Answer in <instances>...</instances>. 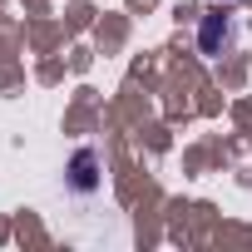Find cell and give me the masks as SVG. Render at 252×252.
Wrapping results in <instances>:
<instances>
[{
    "instance_id": "7a4b0ae2",
    "label": "cell",
    "mask_w": 252,
    "mask_h": 252,
    "mask_svg": "<svg viewBox=\"0 0 252 252\" xmlns=\"http://www.w3.org/2000/svg\"><path fill=\"white\" fill-rule=\"evenodd\" d=\"M198 45H203V55H218V45H227V20H222V15H208Z\"/></svg>"
},
{
    "instance_id": "6da1fadb",
    "label": "cell",
    "mask_w": 252,
    "mask_h": 252,
    "mask_svg": "<svg viewBox=\"0 0 252 252\" xmlns=\"http://www.w3.org/2000/svg\"><path fill=\"white\" fill-rule=\"evenodd\" d=\"M69 183H74L79 193H94V183H99V178H94V149H79V154H74V163H69Z\"/></svg>"
}]
</instances>
